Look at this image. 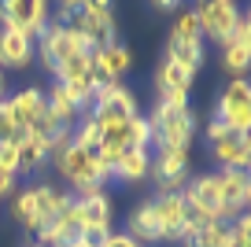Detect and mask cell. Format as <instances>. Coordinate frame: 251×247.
I'll return each mask as SVG.
<instances>
[{
	"instance_id": "cell-16",
	"label": "cell",
	"mask_w": 251,
	"mask_h": 247,
	"mask_svg": "<svg viewBox=\"0 0 251 247\" xmlns=\"http://www.w3.org/2000/svg\"><path fill=\"white\" fill-rule=\"evenodd\" d=\"M37 52V41L23 30H11V26H0V70H23L33 63Z\"/></svg>"
},
{
	"instance_id": "cell-9",
	"label": "cell",
	"mask_w": 251,
	"mask_h": 247,
	"mask_svg": "<svg viewBox=\"0 0 251 247\" xmlns=\"http://www.w3.org/2000/svg\"><path fill=\"white\" fill-rule=\"evenodd\" d=\"M151 122V144L159 148H185L192 151V140H196V115L192 107L181 111V115H148Z\"/></svg>"
},
{
	"instance_id": "cell-3",
	"label": "cell",
	"mask_w": 251,
	"mask_h": 247,
	"mask_svg": "<svg viewBox=\"0 0 251 247\" xmlns=\"http://www.w3.org/2000/svg\"><path fill=\"white\" fill-rule=\"evenodd\" d=\"M85 115L93 118L96 125H111V122H126V118L141 115V107H137L133 89H126L122 81H100Z\"/></svg>"
},
{
	"instance_id": "cell-2",
	"label": "cell",
	"mask_w": 251,
	"mask_h": 247,
	"mask_svg": "<svg viewBox=\"0 0 251 247\" xmlns=\"http://www.w3.org/2000/svg\"><path fill=\"white\" fill-rule=\"evenodd\" d=\"M37 41H41V48L33 52V59L45 63L48 74H55V67H59V63H67V59H74V55H93V52H96V48L89 45L78 30L59 26V23H48L45 33H41Z\"/></svg>"
},
{
	"instance_id": "cell-33",
	"label": "cell",
	"mask_w": 251,
	"mask_h": 247,
	"mask_svg": "<svg viewBox=\"0 0 251 247\" xmlns=\"http://www.w3.org/2000/svg\"><path fill=\"white\" fill-rule=\"evenodd\" d=\"M26 247H41V244H26Z\"/></svg>"
},
{
	"instance_id": "cell-32",
	"label": "cell",
	"mask_w": 251,
	"mask_h": 247,
	"mask_svg": "<svg viewBox=\"0 0 251 247\" xmlns=\"http://www.w3.org/2000/svg\"><path fill=\"white\" fill-rule=\"evenodd\" d=\"M0 100H4V70H0Z\"/></svg>"
},
{
	"instance_id": "cell-24",
	"label": "cell",
	"mask_w": 251,
	"mask_h": 247,
	"mask_svg": "<svg viewBox=\"0 0 251 247\" xmlns=\"http://www.w3.org/2000/svg\"><path fill=\"white\" fill-rule=\"evenodd\" d=\"M45 103H48V115H52L59 125H74V122L81 118V107H78L67 93H63L59 85H52V89L45 93Z\"/></svg>"
},
{
	"instance_id": "cell-26",
	"label": "cell",
	"mask_w": 251,
	"mask_h": 247,
	"mask_svg": "<svg viewBox=\"0 0 251 247\" xmlns=\"http://www.w3.org/2000/svg\"><path fill=\"white\" fill-rule=\"evenodd\" d=\"M126 144L129 148H151V122H148V115L126 118Z\"/></svg>"
},
{
	"instance_id": "cell-22",
	"label": "cell",
	"mask_w": 251,
	"mask_h": 247,
	"mask_svg": "<svg viewBox=\"0 0 251 247\" xmlns=\"http://www.w3.org/2000/svg\"><path fill=\"white\" fill-rule=\"evenodd\" d=\"M126 232L137 240V244H155L159 236V222H155V210H151V199H144L141 207L129 214V222H126Z\"/></svg>"
},
{
	"instance_id": "cell-19",
	"label": "cell",
	"mask_w": 251,
	"mask_h": 247,
	"mask_svg": "<svg viewBox=\"0 0 251 247\" xmlns=\"http://www.w3.org/2000/svg\"><path fill=\"white\" fill-rule=\"evenodd\" d=\"M52 159V148L41 133H23L15 140V170L19 173H37L45 162Z\"/></svg>"
},
{
	"instance_id": "cell-29",
	"label": "cell",
	"mask_w": 251,
	"mask_h": 247,
	"mask_svg": "<svg viewBox=\"0 0 251 247\" xmlns=\"http://www.w3.org/2000/svg\"><path fill=\"white\" fill-rule=\"evenodd\" d=\"M100 247H144V244H137L129 232H107V240H103Z\"/></svg>"
},
{
	"instance_id": "cell-30",
	"label": "cell",
	"mask_w": 251,
	"mask_h": 247,
	"mask_svg": "<svg viewBox=\"0 0 251 247\" xmlns=\"http://www.w3.org/2000/svg\"><path fill=\"white\" fill-rule=\"evenodd\" d=\"M15 177H19L15 170H8V166H0V199L15 192Z\"/></svg>"
},
{
	"instance_id": "cell-31",
	"label": "cell",
	"mask_w": 251,
	"mask_h": 247,
	"mask_svg": "<svg viewBox=\"0 0 251 247\" xmlns=\"http://www.w3.org/2000/svg\"><path fill=\"white\" fill-rule=\"evenodd\" d=\"M159 11H170V8H181V0H151Z\"/></svg>"
},
{
	"instance_id": "cell-4",
	"label": "cell",
	"mask_w": 251,
	"mask_h": 247,
	"mask_svg": "<svg viewBox=\"0 0 251 247\" xmlns=\"http://www.w3.org/2000/svg\"><path fill=\"white\" fill-rule=\"evenodd\" d=\"M203 33H200V23H196V11H181L170 26V37H166V59H177L185 67L200 70L203 63Z\"/></svg>"
},
{
	"instance_id": "cell-21",
	"label": "cell",
	"mask_w": 251,
	"mask_h": 247,
	"mask_svg": "<svg viewBox=\"0 0 251 247\" xmlns=\"http://www.w3.org/2000/svg\"><path fill=\"white\" fill-rule=\"evenodd\" d=\"M192 81H196V70L177 63V59H163L155 70L159 93H192Z\"/></svg>"
},
{
	"instance_id": "cell-25",
	"label": "cell",
	"mask_w": 251,
	"mask_h": 247,
	"mask_svg": "<svg viewBox=\"0 0 251 247\" xmlns=\"http://www.w3.org/2000/svg\"><path fill=\"white\" fill-rule=\"evenodd\" d=\"M33 199H37L41 222H48L55 210H63L67 203H71V196L63 192V188H55V185H33Z\"/></svg>"
},
{
	"instance_id": "cell-23",
	"label": "cell",
	"mask_w": 251,
	"mask_h": 247,
	"mask_svg": "<svg viewBox=\"0 0 251 247\" xmlns=\"http://www.w3.org/2000/svg\"><path fill=\"white\" fill-rule=\"evenodd\" d=\"M11 218H15L23 229H30V232L41 229V214H37V199H33V185L11 192Z\"/></svg>"
},
{
	"instance_id": "cell-10",
	"label": "cell",
	"mask_w": 251,
	"mask_h": 247,
	"mask_svg": "<svg viewBox=\"0 0 251 247\" xmlns=\"http://www.w3.org/2000/svg\"><path fill=\"white\" fill-rule=\"evenodd\" d=\"M233 133H248L251 129V85L244 77H233L218 96V115Z\"/></svg>"
},
{
	"instance_id": "cell-34",
	"label": "cell",
	"mask_w": 251,
	"mask_h": 247,
	"mask_svg": "<svg viewBox=\"0 0 251 247\" xmlns=\"http://www.w3.org/2000/svg\"><path fill=\"white\" fill-rule=\"evenodd\" d=\"M78 247H85V244H78Z\"/></svg>"
},
{
	"instance_id": "cell-6",
	"label": "cell",
	"mask_w": 251,
	"mask_h": 247,
	"mask_svg": "<svg viewBox=\"0 0 251 247\" xmlns=\"http://www.w3.org/2000/svg\"><path fill=\"white\" fill-rule=\"evenodd\" d=\"M71 203H74L81 232H111L115 203H111L107 188H78V192L71 196Z\"/></svg>"
},
{
	"instance_id": "cell-7",
	"label": "cell",
	"mask_w": 251,
	"mask_h": 247,
	"mask_svg": "<svg viewBox=\"0 0 251 247\" xmlns=\"http://www.w3.org/2000/svg\"><path fill=\"white\" fill-rule=\"evenodd\" d=\"M196 23H200V33L203 41H226L233 33V26L240 23L244 11L236 8V0H196Z\"/></svg>"
},
{
	"instance_id": "cell-8",
	"label": "cell",
	"mask_w": 251,
	"mask_h": 247,
	"mask_svg": "<svg viewBox=\"0 0 251 247\" xmlns=\"http://www.w3.org/2000/svg\"><path fill=\"white\" fill-rule=\"evenodd\" d=\"M188 166H192V151H185V148H159V155H151L148 177L159 185V192H181L188 181Z\"/></svg>"
},
{
	"instance_id": "cell-11",
	"label": "cell",
	"mask_w": 251,
	"mask_h": 247,
	"mask_svg": "<svg viewBox=\"0 0 251 247\" xmlns=\"http://www.w3.org/2000/svg\"><path fill=\"white\" fill-rule=\"evenodd\" d=\"M214 181H218L222 214H226V222H233L251 203V177H248V170H222V173H214Z\"/></svg>"
},
{
	"instance_id": "cell-17",
	"label": "cell",
	"mask_w": 251,
	"mask_h": 247,
	"mask_svg": "<svg viewBox=\"0 0 251 247\" xmlns=\"http://www.w3.org/2000/svg\"><path fill=\"white\" fill-rule=\"evenodd\" d=\"M211 155L222 170H248L251 166V140L248 133H222L218 140H211Z\"/></svg>"
},
{
	"instance_id": "cell-28",
	"label": "cell",
	"mask_w": 251,
	"mask_h": 247,
	"mask_svg": "<svg viewBox=\"0 0 251 247\" xmlns=\"http://www.w3.org/2000/svg\"><path fill=\"white\" fill-rule=\"evenodd\" d=\"M19 137H23V133H19L15 118H11V111H8V100H0V144H15Z\"/></svg>"
},
{
	"instance_id": "cell-20",
	"label": "cell",
	"mask_w": 251,
	"mask_h": 247,
	"mask_svg": "<svg viewBox=\"0 0 251 247\" xmlns=\"http://www.w3.org/2000/svg\"><path fill=\"white\" fill-rule=\"evenodd\" d=\"M148 166H151L148 148H126V151L111 162V177L122 181V185H137V181L148 177Z\"/></svg>"
},
{
	"instance_id": "cell-12",
	"label": "cell",
	"mask_w": 251,
	"mask_h": 247,
	"mask_svg": "<svg viewBox=\"0 0 251 247\" xmlns=\"http://www.w3.org/2000/svg\"><path fill=\"white\" fill-rule=\"evenodd\" d=\"M151 210H155L159 222V236L163 240H185V222H188V207L181 192H159L151 199Z\"/></svg>"
},
{
	"instance_id": "cell-14",
	"label": "cell",
	"mask_w": 251,
	"mask_h": 247,
	"mask_svg": "<svg viewBox=\"0 0 251 247\" xmlns=\"http://www.w3.org/2000/svg\"><path fill=\"white\" fill-rule=\"evenodd\" d=\"M222 67H226L229 74H236V77L251 67V19L248 15H240V23L233 26V33L222 41Z\"/></svg>"
},
{
	"instance_id": "cell-18",
	"label": "cell",
	"mask_w": 251,
	"mask_h": 247,
	"mask_svg": "<svg viewBox=\"0 0 251 247\" xmlns=\"http://www.w3.org/2000/svg\"><path fill=\"white\" fill-rule=\"evenodd\" d=\"M133 67V52L126 45H118V41H111V45H100L93 52V74L96 81H122V74Z\"/></svg>"
},
{
	"instance_id": "cell-15",
	"label": "cell",
	"mask_w": 251,
	"mask_h": 247,
	"mask_svg": "<svg viewBox=\"0 0 251 247\" xmlns=\"http://www.w3.org/2000/svg\"><path fill=\"white\" fill-rule=\"evenodd\" d=\"M8 111H11V118H15L19 133H33V129H37V122L48 115L45 93H41L37 85H26V89H19V93L8 100Z\"/></svg>"
},
{
	"instance_id": "cell-13",
	"label": "cell",
	"mask_w": 251,
	"mask_h": 247,
	"mask_svg": "<svg viewBox=\"0 0 251 247\" xmlns=\"http://www.w3.org/2000/svg\"><path fill=\"white\" fill-rule=\"evenodd\" d=\"M181 196H185L188 210H200V214L214 218V222H226V214H222V199H218V181H214V173H196L192 181H185Z\"/></svg>"
},
{
	"instance_id": "cell-1",
	"label": "cell",
	"mask_w": 251,
	"mask_h": 247,
	"mask_svg": "<svg viewBox=\"0 0 251 247\" xmlns=\"http://www.w3.org/2000/svg\"><path fill=\"white\" fill-rule=\"evenodd\" d=\"M52 162H55V170H59V177L74 192L78 188H107L115 181L111 177V162L93 155V151H85V148H78L74 140H67L59 151H52Z\"/></svg>"
},
{
	"instance_id": "cell-5",
	"label": "cell",
	"mask_w": 251,
	"mask_h": 247,
	"mask_svg": "<svg viewBox=\"0 0 251 247\" xmlns=\"http://www.w3.org/2000/svg\"><path fill=\"white\" fill-rule=\"evenodd\" d=\"M52 23V0H0V26L30 33L33 41Z\"/></svg>"
},
{
	"instance_id": "cell-27",
	"label": "cell",
	"mask_w": 251,
	"mask_h": 247,
	"mask_svg": "<svg viewBox=\"0 0 251 247\" xmlns=\"http://www.w3.org/2000/svg\"><path fill=\"white\" fill-rule=\"evenodd\" d=\"M226 247H251V214L244 210V214H236L233 222H229V240Z\"/></svg>"
}]
</instances>
